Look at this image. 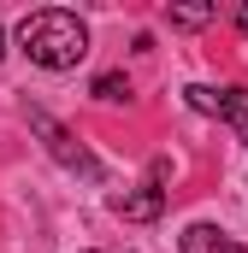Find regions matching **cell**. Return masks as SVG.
Masks as SVG:
<instances>
[{
  "label": "cell",
  "mask_w": 248,
  "mask_h": 253,
  "mask_svg": "<svg viewBox=\"0 0 248 253\" xmlns=\"http://www.w3.org/2000/svg\"><path fill=\"white\" fill-rule=\"evenodd\" d=\"M113 212H119L124 224H154V218L166 212V189H160V183H148V189L113 194Z\"/></svg>",
  "instance_id": "277c9868"
},
{
  "label": "cell",
  "mask_w": 248,
  "mask_h": 253,
  "mask_svg": "<svg viewBox=\"0 0 248 253\" xmlns=\"http://www.w3.org/2000/svg\"><path fill=\"white\" fill-rule=\"evenodd\" d=\"M178 253H248L237 236H225L219 224H189L184 236H178Z\"/></svg>",
  "instance_id": "5b68a950"
},
{
  "label": "cell",
  "mask_w": 248,
  "mask_h": 253,
  "mask_svg": "<svg viewBox=\"0 0 248 253\" xmlns=\"http://www.w3.org/2000/svg\"><path fill=\"white\" fill-rule=\"evenodd\" d=\"M30 129L42 135V147L60 159L71 177H83V183H107V165H101V159H95V153H89V147H83V141H77V135L48 112V106H30Z\"/></svg>",
  "instance_id": "7a4b0ae2"
},
{
  "label": "cell",
  "mask_w": 248,
  "mask_h": 253,
  "mask_svg": "<svg viewBox=\"0 0 248 253\" xmlns=\"http://www.w3.org/2000/svg\"><path fill=\"white\" fill-rule=\"evenodd\" d=\"M0 59H6V30H0Z\"/></svg>",
  "instance_id": "9c48e42d"
},
{
  "label": "cell",
  "mask_w": 248,
  "mask_h": 253,
  "mask_svg": "<svg viewBox=\"0 0 248 253\" xmlns=\"http://www.w3.org/2000/svg\"><path fill=\"white\" fill-rule=\"evenodd\" d=\"M95 100H130V83H124L119 71H101L95 77Z\"/></svg>",
  "instance_id": "52a82bcc"
},
{
  "label": "cell",
  "mask_w": 248,
  "mask_h": 253,
  "mask_svg": "<svg viewBox=\"0 0 248 253\" xmlns=\"http://www.w3.org/2000/svg\"><path fill=\"white\" fill-rule=\"evenodd\" d=\"M213 18H219L213 6H172V24H178V30H201V24H213Z\"/></svg>",
  "instance_id": "8992f818"
},
{
  "label": "cell",
  "mask_w": 248,
  "mask_h": 253,
  "mask_svg": "<svg viewBox=\"0 0 248 253\" xmlns=\"http://www.w3.org/2000/svg\"><path fill=\"white\" fill-rule=\"evenodd\" d=\"M237 30H243V36H248V6H237Z\"/></svg>",
  "instance_id": "ba28073f"
},
{
  "label": "cell",
  "mask_w": 248,
  "mask_h": 253,
  "mask_svg": "<svg viewBox=\"0 0 248 253\" xmlns=\"http://www.w3.org/2000/svg\"><path fill=\"white\" fill-rule=\"evenodd\" d=\"M184 100L195 112H207V118H225L237 129V141H248V88H207V83H195V88H184Z\"/></svg>",
  "instance_id": "3957f363"
},
{
  "label": "cell",
  "mask_w": 248,
  "mask_h": 253,
  "mask_svg": "<svg viewBox=\"0 0 248 253\" xmlns=\"http://www.w3.org/2000/svg\"><path fill=\"white\" fill-rule=\"evenodd\" d=\"M18 47L30 53V65H42V71H71V65H83V53H89V24L77 12H60V6L30 12L18 24Z\"/></svg>",
  "instance_id": "6da1fadb"
}]
</instances>
